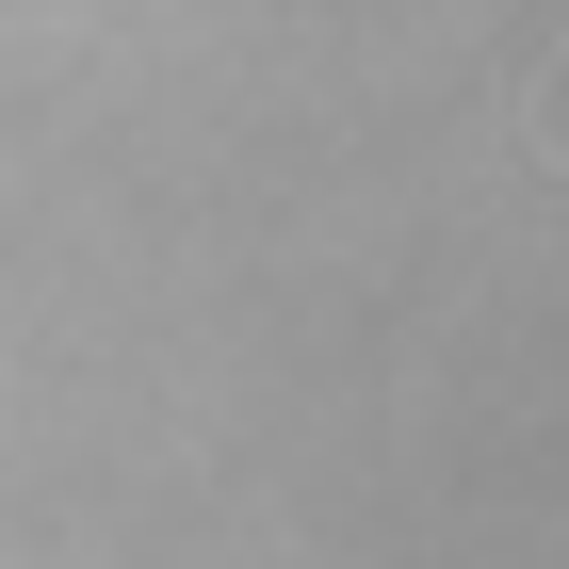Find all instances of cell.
<instances>
[{
    "label": "cell",
    "instance_id": "1",
    "mask_svg": "<svg viewBox=\"0 0 569 569\" xmlns=\"http://www.w3.org/2000/svg\"><path fill=\"white\" fill-rule=\"evenodd\" d=\"M537 147H553V163H569V66H553V98H537Z\"/></svg>",
    "mask_w": 569,
    "mask_h": 569
}]
</instances>
